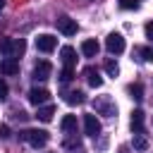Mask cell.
I'll return each mask as SVG.
<instances>
[{"instance_id":"cell-1","label":"cell","mask_w":153,"mask_h":153,"mask_svg":"<svg viewBox=\"0 0 153 153\" xmlns=\"http://www.w3.org/2000/svg\"><path fill=\"white\" fill-rule=\"evenodd\" d=\"M24 50H26V43H24L22 38H0V53H2L5 57L17 60Z\"/></svg>"},{"instance_id":"cell-2","label":"cell","mask_w":153,"mask_h":153,"mask_svg":"<svg viewBox=\"0 0 153 153\" xmlns=\"http://www.w3.org/2000/svg\"><path fill=\"white\" fill-rule=\"evenodd\" d=\"M19 136L26 143H31L33 148H41L48 143V131H43V129H24V131H19Z\"/></svg>"},{"instance_id":"cell-3","label":"cell","mask_w":153,"mask_h":153,"mask_svg":"<svg viewBox=\"0 0 153 153\" xmlns=\"http://www.w3.org/2000/svg\"><path fill=\"white\" fill-rule=\"evenodd\" d=\"M93 108H96V112H100L105 117H115L117 115V108H115V103H112L110 96H98L93 100Z\"/></svg>"},{"instance_id":"cell-4","label":"cell","mask_w":153,"mask_h":153,"mask_svg":"<svg viewBox=\"0 0 153 153\" xmlns=\"http://www.w3.org/2000/svg\"><path fill=\"white\" fill-rule=\"evenodd\" d=\"M55 45H57V38L50 36V33H41V36L36 38V48H38L41 53H53Z\"/></svg>"},{"instance_id":"cell-5","label":"cell","mask_w":153,"mask_h":153,"mask_svg":"<svg viewBox=\"0 0 153 153\" xmlns=\"http://www.w3.org/2000/svg\"><path fill=\"white\" fill-rule=\"evenodd\" d=\"M105 48H108L112 55H120V53L124 50V38H122V33H110V36L105 38Z\"/></svg>"},{"instance_id":"cell-6","label":"cell","mask_w":153,"mask_h":153,"mask_svg":"<svg viewBox=\"0 0 153 153\" xmlns=\"http://www.w3.org/2000/svg\"><path fill=\"white\" fill-rule=\"evenodd\" d=\"M57 29H60L65 36H74V33H76V22H74L72 17H67V14H62V17H57Z\"/></svg>"},{"instance_id":"cell-7","label":"cell","mask_w":153,"mask_h":153,"mask_svg":"<svg viewBox=\"0 0 153 153\" xmlns=\"http://www.w3.org/2000/svg\"><path fill=\"white\" fill-rule=\"evenodd\" d=\"M50 72H53V65H50L48 60H41V62H36V67H33V79H36V81H45V79L50 76Z\"/></svg>"},{"instance_id":"cell-8","label":"cell","mask_w":153,"mask_h":153,"mask_svg":"<svg viewBox=\"0 0 153 153\" xmlns=\"http://www.w3.org/2000/svg\"><path fill=\"white\" fill-rule=\"evenodd\" d=\"M84 131L88 134V136H98L100 134V122H98V117L96 115H84Z\"/></svg>"},{"instance_id":"cell-9","label":"cell","mask_w":153,"mask_h":153,"mask_svg":"<svg viewBox=\"0 0 153 153\" xmlns=\"http://www.w3.org/2000/svg\"><path fill=\"white\" fill-rule=\"evenodd\" d=\"M60 57H62V65H65V67L74 69V62H76V53H74V48H72V45H65V48L60 50Z\"/></svg>"},{"instance_id":"cell-10","label":"cell","mask_w":153,"mask_h":153,"mask_svg":"<svg viewBox=\"0 0 153 153\" xmlns=\"http://www.w3.org/2000/svg\"><path fill=\"white\" fill-rule=\"evenodd\" d=\"M48 98H50L48 88H31V91H29V103H33V105H41V103H45Z\"/></svg>"},{"instance_id":"cell-11","label":"cell","mask_w":153,"mask_h":153,"mask_svg":"<svg viewBox=\"0 0 153 153\" xmlns=\"http://www.w3.org/2000/svg\"><path fill=\"white\" fill-rule=\"evenodd\" d=\"M98 50H100V45H98V41H96V38H86V41L81 43V53H84L86 57H96V55H98Z\"/></svg>"},{"instance_id":"cell-12","label":"cell","mask_w":153,"mask_h":153,"mask_svg":"<svg viewBox=\"0 0 153 153\" xmlns=\"http://www.w3.org/2000/svg\"><path fill=\"white\" fill-rule=\"evenodd\" d=\"M0 72L2 74H19V62L17 60H12V57H5L2 62H0Z\"/></svg>"},{"instance_id":"cell-13","label":"cell","mask_w":153,"mask_h":153,"mask_svg":"<svg viewBox=\"0 0 153 153\" xmlns=\"http://www.w3.org/2000/svg\"><path fill=\"white\" fill-rule=\"evenodd\" d=\"M84 76H86V81H88L93 88L103 86V79H100V74H98V69H96V67H86V69H84Z\"/></svg>"},{"instance_id":"cell-14","label":"cell","mask_w":153,"mask_h":153,"mask_svg":"<svg viewBox=\"0 0 153 153\" xmlns=\"http://www.w3.org/2000/svg\"><path fill=\"white\" fill-rule=\"evenodd\" d=\"M60 129L65 134H76V115H65L60 122Z\"/></svg>"},{"instance_id":"cell-15","label":"cell","mask_w":153,"mask_h":153,"mask_svg":"<svg viewBox=\"0 0 153 153\" xmlns=\"http://www.w3.org/2000/svg\"><path fill=\"white\" fill-rule=\"evenodd\" d=\"M131 129H134V134H141L143 131V112L141 110H134L131 112Z\"/></svg>"},{"instance_id":"cell-16","label":"cell","mask_w":153,"mask_h":153,"mask_svg":"<svg viewBox=\"0 0 153 153\" xmlns=\"http://www.w3.org/2000/svg\"><path fill=\"white\" fill-rule=\"evenodd\" d=\"M86 100V96L81 93V91H67L65 93V103H69V105H79V103H84Z\"/></svg>"},{"instance_id":"cell-17","label":"cell","mask_w":153,"mask_h":153,"mask_svg":"<svg viewBox=\"0 0 153 153\" xmlns=\"http://www.w3.org/2000/svg\"><path fill=\"white\" fill-rule=\"evenodd\" d=\"M53 115H55V108H53V105H43V108H38V112H36V117H38L41 122H50Z\"/></svg>"},{"instance_id":"cell-18","label":"cell","mask_w":153,"mask_h":153,"mask_svg":"<svg viewBox=\"0 0 153 153\" xmlns=\"http://www.w3.org/2000/svg\"><path fill=\"white\" fill-rule=\"evenodd\" d=\"M134 148H136V151H146V148H148V141H146V136H141V134H134Z\"/></svg>"},{"instance_id":"cell-19","label":"cell","mask_w":153,"mask_h":153,"mask_svg":"<svg viewBox=\"0 0 153 153\" xmlns=\"http://www.w3.org/2000/svg\"><path fill=\"white\" fill-rule=\"evenodd\" d=\"M105 72H108L110 76H117V74H120V67H117V62H115V60H105Z\"/></svg>"},{"instance_id":"cell-20","label":"cell","mask_w":153,"mask_h":153,"mask_svg":"<svg viewBox=\"0 0 153 153\" xmlns=\"http://www.w3.org/2000/svg\"><path fill=\"white\" fill-rule=\"evenodd\" d=\"M136 53L141 55V60H146V62H153V48H136Z\"/></svg>"},{"instance_id":"cell-21","label":"cell","mask_w":153,"mask_h":153,"mask_svg":"<svg viewBox=\"0 0 153 153\" xmlns=\"http://www.w3.org/2000/svg\"><path fill=\"white\" fill-rule=\"evenodd\" d=\"M129 93H131V98H136V100H141L143 96V88H141V84H134V86H129Z\"/></svg>"},{"instance_id":"cell-22","label":"cell","mask_w":153,"mask_h":153,"mask_svg":"<svg viewBox=\"0 0 153 153\" xmlns=\"http://www.w3.org/2000/svg\"><path fill=\"white\" fill-rule=\"evenodd\" d=\"M72 76H74V69H69V67H65V69H62V74H60V79H62V81H72Z\"/></svg>"},{"instance_id":"cell-23","label":"cell","mask_w":153,"mask_h":153,"mask_svg":"<svg viewBox=\"0 0 153 153\" xmlns=\"http://www.w3.org/2000/svg\"><path fill=\"white\" fill-rule=\"evenodd\" d=\"M120 5L124 10H136V0H120Z\"/></svg>"},{"instance_id":"cell-24","label":"cell","mask_w":153,"mask_h":153,"mask_svg":"<svg viewBox=\"0 0 153 153\" xmlns=\"http://www.w3.org/2000/svg\"><path fill=\"white\" fill-rule=\"evenodd\" d=\"M7 98V84H5V79H0V100H5Z\"/></svg>"},{"instance_id":"cell-25","label":"cell","mask_w":153,"mask_h":153,"mask_svg":"<svg viewBox=\"0 0 153 153\" xmlns=\"http://www.w3.org/2000/svg\"><path fill=\"white\" fill-rule=\"evenodd\" d=\"M143 31H146V38H151V41H153V22H148Z\"/></svg>"},{"instance_id":"cell-26","label":"cell","mask_w":153,"mask_h":153,"mask_svg":"<svg viewBox=\"0 0 153 153\" xmlns=\"http://www.w3.org/2000/svg\"><path fill=\"white\" fill-rule=\"evenodd\" d=\"M0 136H2V139L10 136V127H7V124H0Z\"/></svg>"},{"instance_id":"cell-27","label":"cell","mask_w":153,"mask_h":153,"mask_svg":"<svg viewBox=\"0 0 153 153\" xmlns=\"http://www.w3.org/2000/svg\"><path fill=\"white\" fill-rule=\"evenodd\" d=\"M2 7H5V0H0V10H2Z\"/></svg>"}]
</instances>
